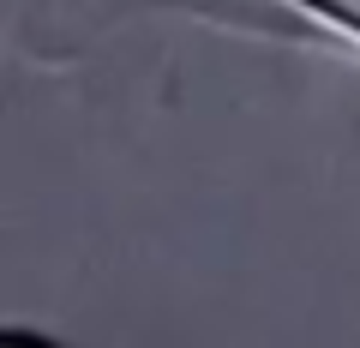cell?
Returning a JSON list of instances; mask_svg holds the SVG:
<instances>
[{
	"instance_id": "2",
	"label": "cell",
	"mask_w": 360,
	"mask_h": 348,
	"mask_svg": "<svg viewBox=\"0 0 360 348\" xmlns=\"http://www.w3.org/2000/svg\"><path fill=\"white\" fill-rule=\"evenodd\" d=\"M0 348H66V342H54V336L30 330V324H0Z\"/></svg>"
},
{
	"instance_id": "1",
	"label": "cell",
	"mask_w": 360,
	"mask_h": 348,
	"mask_svg": "<svg viewBox=\"0 0 360 348\" xmlns=\"http://www.w3.org/2000/svg\"><path fill=\"white\" fill-rule=\"evenodd\" d=\"M283 6L300 18V25L324 30L348 60H360V6H342V0H283Z\"/></svg>"
}]
</instances>
